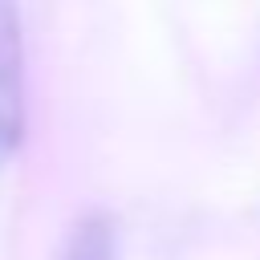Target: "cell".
<instances>
[{"label": "cell", "mask_w": 260, "mask_h": 260, "mask_svg": "<svg viewBox=\"0 0 260 260\" xmlns=\"http://www.w3.org/2000/svg\"><path fill=\"white\" fill-rule=\"evenodd\" d=\"M57 260H118V219L106 207H85L65 228Z\"/></svg>", "instance_id": "2"}, {"label": "cell", "mask_w": 260, "mask_h": 260, "mask_svg": "<svg viewBox=\"0 0 260 260\" xmlns=\"http://www.w3.org/2000/svg\"><path fill=\"white\" fill-rule=\"evenodd\" d=\"M24 138V32L20 8L0 0V162Z\"/></svg>", "instance_id": "1"}]
</instances>
